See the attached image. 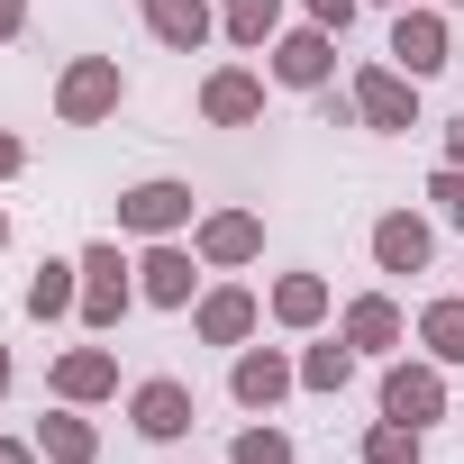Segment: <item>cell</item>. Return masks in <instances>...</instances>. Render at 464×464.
<instances>
[{"mask_svg":"<svg viewBox=\"0 0 464 464\" xmlns=\"http://www.w3.org/2000/svg\"><path fill=\"white\" fill-rule=\"evenodd\" d=\"M119 101H128L119 55H73V64L55 73V119H64V128H101V119H119Z\"/></svg>","mask_w":464,"mask_h":464,"instance_id":"cell-1","label":"cell"},{"mask_svg":"<svg viewBox=\"0 0 464 464\" xmlns=\"http://www.w3.org/2000/svg\"><path fill=\"white\" fill-rule=\"evenodd\" d=\"M128 274H137V265L119 256V237H92V246H82V310H73V319H82L92 337H110V328L137 310V283H128Z\"/></svg>","mask_w":464,"mask_h":464,"instance_id":"cell-2","label":"cell"},{"mask_svg":"<svg viewBox=\"0 0 464 464\" xmlns=\"http://www.w3.org/2000/svg\"><path fill=\"white\" fill-rule=\"evenodd\" d=\"M265 73H274L283 92H328V82H337V28H319V19L283 28V37L265 46Z\"/></svg>","mask_w":464,"mask_h":464,"instance_id":"cell-3","label":"cell"},{"mask_svg":"<svg viewBox=\"0 0 464 464\" xmlns=\"http://www.w3.org/2000/svg\"><path fill=\"white\" fill-rule=\"evenodd\" d=\"M191 419H200V392H191L182 373H146V382L128 392V428H137L146 446H182Z\"/></svg>","mask_w":464,"mask_h":464,"instance_id":"cell-4","label":"cell"},{"mask_svg":"<svg viewBox=\"0 0 464 464\" xmlns=\"http://www.w3.org/2000/svg\"><path fill=\"white\" fill-rule=\"evenodd\" d=\"M382 419L437 428V419H446V364H437V355H392V364H382Z\"/></svg>","mask_w":464,"mask_h":464,"instance_id":"cell-5","label":"cell"},{"mask_svg":"<svg viewBox=\"0 0 464 464\" xmlns=\"http://www.w3.org/2000/svg\"><path fill=\"white\" fill-rule=\"evenodd\" d=\"M200 209H191V182H173V173H146V182H128L119 191V227L128 237H182Z\"/></svg>","mask_w":464,"mask_h":464,"instance_id":"cell-6","label":"cell"},{"mask_svg":"<svg viewBox=\"0 0 464 464\" xmlns=\"http://www.w3.org/2000/svg\"><path fill=\"white\" fill-rule=\"evenodd\" d=\"M392 64H401L410 82H428V73L455 64V37H446V10H437V0H410V10H392Z\"/></svg>","mask_w":464,"mask_h":464,"instance_id":"cell-7","label":"cell"},{"mask_svg":"<svg viewBox=\"0 0 464 464\" xmlns=\"http://www.w3.org/2000/svg\"><path fill=\"white\" fill-rule=\"evenodd\" d=\"M346 101H355V119H364L373 137H410V128H419V82H410L401 64H364Z\"/></svg>","mask_w":464,"mask_h":464,"instance_id":"cell-8","label":"cell"},{"mask_svg":"<svg viewBox=\"0 0 464 464\" xmlns=\"http://www.w3.org/2000/svg\"><path fill=\"white\" fill-rule=\"evenodd\" d=\"M191 256H200L209 274L256 265V256H265V218H256V209H200V218H191Z\"/></svg>","mask_w":464,"mask_h":464,"instance_id":"cell-9","label":"cell"},{"mask_svg":"<svg viewBox=\"0 0 464 464\" xmlns=\"http://www.w3.org/2000/svg\"><path fill=\"white\" fill-rule=\"evenodd\" d=\"M227 392H237V410H265V419H274V410L301 392V355H283V346H237Z\"/></svg>","mask_w":464,"mask_h":464,"instance_id":"cell-10","label":"cell"},{"mask_svg":"<svg viewBox=\"0 0 464 464\" xmlns=\"http://www.w3.org/2000/svg\"><path fill=\"white\" fill-rule=\"evenodd\" d=\"M137 301L191 310V301H200V256H191L182 237H146V256H137Z\"/></svg>","mask_w":464,"mask_h":464,"instance_id":"cell-11","label":"cell"},{"mask_svg":"<svg viewBox=\"0 0 464 464\" xmlns=\"http://www.w3.org/2000/svg\"><path fill=\"white\" fill-rule=\"evenodd\" d=\"M191 328H200V346H256L265 301H256L246 283H218V292H200V301H191Z\"/></svg>","mask_w":464,"mask_h":464,"instance_id":"cell-12","label":"cell"},{"mask_svg":"<svg viewBox=\"0 0 464 464\" xmlns=\"http://www.w3.org/2000/svg\"><path fill=\"white\" fill-rule=\"evenodd\" d=\"M200 119H209V128H256V119H265V73H256V64H218V73L200 82Z\"/></svg>","mask_w":464,"mask_h":464,"instance_id":"cell-13","label":"cell"},{"mask_svg":"<svg viewBox=\"0 0 464 464\" xmlns=\"http://www.w3.org/2000/svg\"><path fill=\"white\" fill-rule=\"evenodd\" d=\"M337 337H346L355 355H401L410 319H401V301H392V292H355V301H346V319H337Z\"/></svg>","mask_w":464,"mask_h":464,"instance_id":"cell-14","label":"cell"},{"mask_svg":"<svg viewBox=\"0 0 464 464\" xmlns=\"http://www.w3.org/2000/svg\"><path fill=\"white\" fill-rule=\"evenodd\" d=\"M428 256H437V227L419 209H382L373 218V265L382 274H428Z\"/></svg>","mask_w":464,"mask_h":464,"instance_id":"cell-15","label":"cell"},{"mask_svg":"<svg viewBox=\"0 0 464 464\" xmlns=\"http://www.w3.org/2000/svg\"><path fill=\"white\" fill-rule=\"evenodd\" d=\"M55 401H73V410L119 401V355H110V346H64V355H55Z\"/></svg>","mask_w":464,"mask_h":464,"instance_id":"cell-16","label":"cell"},{"mask_svg":"<svg viewBox=\"0 0 464 464\" xmlns=\"http://www.w3.org/2000/svg\"><path fill=\"white\" fill-rule=\"evenodd\" d=\"M137 10H146V37L173 46V55H200V46L218 37V10H209V0H137Z\"/></svg>","mask_w":464,"mask_h":464,"instance_id":"cell-17","label":"cell"},{"mask_svg":"<svg viewBox=\"0 0 464 464\" xmlns=\"http://www.w3.org/2000/svg\"><path fill=\"white\" fill-rule=\"evenodd\" d=\"M37 455H46V464H101V428H92L73 401H55V410L37 419Z\"/></svg>","mask_w":464,"mask_h":464,"instance_id":"cell-18","label":"cell"},{"mask_svg":"<svg viewBox=\"0 0 464 464\" xmlns=\"http://www.w3.org/2000/svg\"><path fill=\"white\" fill-rule=\"evenodd\" d=\"M265 310H274V328H301V337H310L337 301H328V283H319V274H283V283L265 292Z\"/></svg>","mask_w":464,"mask_h":464,"instance_id":"cell-19","label":"cell"},{"mask_svg":"<svg viewBox=\"0 0 464 464\" xmlns=\"http://www.w3.org/2000/svg\"><path fill=\"white\" fill-rule=\"evenodd\" d=\"M218 28H227L237 55H265L283 37V0H218Z\"/></svg>","mask_w":464,"mask_h":464,"instance_id":"cell-20","label":"cell"},{"mask_svg":"<svg viewBox=\"0 0 464 464\" xmlns=\"http://www.w3.org/2000/svg\"><path fill=\"white\" fill-rule=\"evenodd\" d=\"M73 310H82V256H73V265H55V256H46V265H37V283H28V319L46 328V319H73Z\"/></svg>","mask_w":464,"mask_h":464,"instance_id":"cell-21","label":"cell"},{"mask_svg":"<svg viewBox=\"0 0 464 464\" xmlns=\"http://www.w3.org/2000/svg\"><path fill=\"white\" fill-rule=\"evenodd\" d=\"M355 364H364V355H355L346 337H319V346L301 355V392H346V382H355Z\"/></svg>","mask_w":464,"mask_h":464,"instance_id":"cell-22","label":"cell"},{"mask_svg":"<svg viewBox=\"0 0 464 464\" xmlns=\"http://www.w3.org/2000/svg\"><path fill=\"white\" fill-rule=\"evenodd\" d=\"M419 346H428L437 364H464V292H455V301H428V310H419Z\"/></svg>","mask_w":464,"mask_h":464,"instance_id":"cell-23","label":"cell"},{"mask_svg":"<svg viewBox=\"0 0 464 464\" xmlns=\"http://www.w3.org/2000/svg\"><path fill=\"white\" fill-rule=\"evenodd\" d=\"M428 455V428H410V419H373L364 428V464H419Z\"/></svg>","mask_w":464,"mask_h":464,"instance_id":"cell-24","label":"cell"},{"mask_svg":"<svg viewBox=\"0 0 464 464\" xmlns=\"http://www.w3.org/2000/svg\"><path fill=\"white\" fill-rule=\"evenodd\" d=\"M227 464H292V437H283V428H265V419H256V428H246V437H237V446H227Z\"/></svg>","mask_w":464,"mask_h":464,"instance_id":"cell-25","label":"cell"},{"mask_svg":"<svg viewBox=\"0 0 464 464\" xmlns=\"http://www.w3.org/2000/svg\"><path fill=\"white\" fill-rule=\"evenodd\" d=\"M428 200H437V218H446V227H464V164H437Z\"/></svg>","mask_w":464,"mask_h":464,"instance_id":"cell-26","label":"cell"},{"mask_svg":"<svg viewBox=\"0 0 464 464\" xmlns=\"http://www.w3.org/2000/svg\"><path fill=\"white\" fill-rule=\"evenodd\" d=\"M301 10H310L319 28H337V37H346V28H355V10H364V0H301Z\"/></svg>","mask_w":464,"mask_h":464,"instance_id":"cell-27","label":"cell"},{"mask_svg":"<svg viewBox=\"0 0 464 464\" xmlns=\"http://www.w3.org/2000/svg\"><path fill=\"white\" fill-rule=\"evenodd\" d=\"M0 464H46V455H37V437H0Z\"/></svg>","mask_w":464,"mask_h":464,"instance_id":"cell-28","label":"cell"},{"mask_svg":"<svg viewBox=\"0 0 464 464\" xmlns=\"http://www.w3.org/2000/svg\"><path fill=\"white\" fill-rule=\"evenodd\" d=\"M19 28H28V0H0V46H10Z\"/></svg>","mask_w":464,"mask_h":464,"instance_id":"cell-29","label":"cell"},{"mask_svg":"<svg viewBox=\"0 0 464 464\" xmlns=\"http://www.w3.org/2000/svg\"><path fill=\"white\" fill-rule=\"evenodd\" d=\"M19 164H28V146H19V137H10V128H0V182H10V173H19Z\"/></svg>","mask_w":464,"mask_h":464,"instance_id":"cell-30","label":"cell"},{"mask_svg":"<svg viewBox=\"0 0 464 464\" xmlns=\"http://www.w3.org/2000/svg\"><path fill=\"white\" fill-rule=\"evenodd\" d=\"M446 164H464V110L446 119Z\"/></svg>","mask_w":464,"mask_h":464,"instance_id":"cell-31","label":"cell"},{"mask_svg":"<svg viewBox=\"0 0 464 464\" xmlns=\"http://www.w3.org/2000/svg\"><path fill=\"white\" fill-rule=\"evenodd\" d=\"M0 392H10V346H0Z\"/></svg>","mask_w":464,"mask_h":464,"instance_id":"cell-32","label":"cell"},{"mask_svg":"<svg viewBox=\"0 0 464 464\" xmlns=\"http://www.w3.org/2000/svg\"><path fill=\"white\" fill-rule=\"evenodd\" d=\"M0 246H10V209H0Z\"/></svg>","mask_w":464,"mask_h":464,"instance_id":"cell-33","label":"cell"},{"mask_svg":"<svg viewBox=\"0 0 464 464\" xmlns=\"http://www.w3.org/2000/svg\"><path fill=\"white\" fill-rule=\"evenodd\" d=\"M437 10H464V0H437Z\"/></svg>","mask_w":464,"mask_h":464,"instance_id":"cell-34","label":"cell"},{"mask_svg":"<svg viewBox=\"0 0 464 464\" xmlns=\"http://www.w3.org/2000/svg\"><path fill=\"white\" fill-rule=\"evenodd\" d=\"M382 10H410V0H382Z\"/></svg>","mask_w":464,"mask_h":464,"instance_id":"cell-35","label":"cell"}]
</instances>
